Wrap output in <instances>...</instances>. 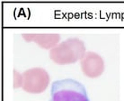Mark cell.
<instances>
[{
    "label": "cell",
    "instance_id": "1",
    "mask_svg": "<svg viewBox=\"0 0 124 101\" xmlns=\"http://www.w3.org/2000/svg\"><path fill=\"white\" fill-rule=\"evenodd\" d=\"M49 101H90L85 86L74 79H58L51 84Z\"/></svg>",
    "mask_w": 124,
    "mask_h": 101
}]
</instances>
